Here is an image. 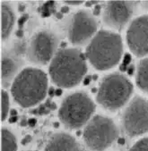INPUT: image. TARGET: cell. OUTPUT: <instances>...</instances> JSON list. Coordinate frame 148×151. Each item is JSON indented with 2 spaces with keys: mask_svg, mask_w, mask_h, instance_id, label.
Here are the masks:
<instances>
[{
  "mask_svg": "<svg viewBox=\"0 0 148 151\" xmlns=\"http://www.w3.org/2000/svg\"><path fill=\"white\" fill-rule=\"evenodd\" d=\"M86 73L85 57L79 49L75 47L57 50L49 67L52 82L65 88H73L79 84Z\"/></svg>",
  "mask_w": 148,
  "mask_h": 151,
  "instance_id": "obj_1",
  "label": "cell"
},
{
  "mask_svg": "<svg viewBox=\"0 0 148 151\" xmlns=\"http://www.w3.org/2000/svg\"><path fill=\"white\" fill-rule=\"evenodd\" d=\"M123 54V42L120 35L102 29L88 43L86 58L97 70L105 71L114 67L120 61Z\"/></svg>",
  "mask_w": 148,
  "mask_h": 151,
  "instance_id": "obj_2",
  "label": "cell"
},
{
  "mask_svg": "<svg viewBox=\"0 0 148 151\" xmlns=\"http://www.w3.org/2000/svg\"><path fill=\"white\" fill-rule=\"evenodd\" d=\"M48 91V77L38 68L28 67L14 79L11 92L15 101L22 107H31L44 99Z\"/></svg>",
  "mask_w": 148,
  "mask_h": 151,
  "instance_id": "obj_3",
  "label": "cell"
},
{
  "mask_svg": "<svg viewBox=\"0 0 148 151\" xmlns=\"http://www.w3.org/2000/svg\"><path fill=\"white\" fill-rule=\"evenodd\" d=\"M133 93V84L122 73H113L105 76L99 86L96 99L107 110L116 111L121 108Z\"/></svg>",
  "mask_w": 148,
  "mask_h": 151,
  "instance_id": "obj_4",
  "label": "cell"
},
{
  "mask_svg": "<svg viewBox=\"0 0 148 151\" xmlns=\"http://www.w3.org/2000/svg\"><path fill=\"white\" fill-rule=\"evenodd\" d=\"M95 104L86 93L79 91L68 95L61 103L58 117L69 129H79L92 119Z\"/></svg>",
  "mask_w": 148,
  "mask_h": 151,
  "instance_id": "obj_5",
  "label": "cell"
},
{
  "mask_svg": "<svg viewBox=\"0 0 148 151\" xmlns=\"http://www.w3.org/2000/svg\"><path fill=\"white\" fill-rule=\"evenodd\" d=\"M118 136V129L113 121L103 115H95L86 124L83 139L85 145L93 151L108 148Z\"/></svg>",
  "mask_w": 148,
  "mask_h": 151,
  "instance_id": "obj_6",
  "label": "cell"
},
{
  "mask_svg": "<svg viewBox=\"0 0 148 151\" xmlns=\"http://www.w3.org/2000/svg\"><path fill=\"white\" fill-rule=\"evenodd\" d=\"M122 126L129 137L148 132V99L136 96L129 102L122 114Z\"/></svg>",
  "mask_w": 148,
  "mask_h": 151,
  "instance_id": "obj_7",
  "label": "cell"
},
{
  "mask_svg": "<svg viewBox=\"0 0 148 151\" xmlns=\"http://www.w3.org/2000/svg\"><path fill=\"white\" fill-rule=\"evenodd\" d=\"M58 40L49 29H41L31 39L27 47V58L36 65H47L57 53Z\"/></svg>",
  "mask_w": 148,
  "mask_h": 151,
  "instance_id": "obj_8",
  "label": "cell"
},
{
  "mask_svg": "<svg viewBox=\"0 0 148 151\" xmlns=\"http://www.w3.org/2000/svg\"><path fill=\"white\" fill-rule=\"evenodd\" d=\"M98 22L96 18L87 10H79L73 14L67 29L69 41L75 46H83L97 33Z\"/></svg>",
  "mask_w": 148,
  "mask_h": 151,
  "instance_id": "obj_9",
  "label": "cell"
},
{
  "mask_svg": "<svg viewBox=\"0 0 148 151\" xmlns=\"http://www.w3.org/2000/svg\"><path fill=\"white\" fill-rule=\"evenodd\" d=\"M136 2L110 1L104 5L102 19L110 28L120 29L126 26L132 17Z\"/></svg>",
  "mask_w": 148,
  "mask_h": 151,
  "instance_id": "obj_10",
  "label": "cell"
},
{
  "mask_svg": "<svg viewBox=\"0 0 148 151\" xmlns=\"http://www.w3.org/2000/svg\"><path fill=\"white\" fill-rule=\"evenodd\" d=\"M129 49L139 57L148 55V14L133 20L127 32Z\"/></svg>",
  "mask_w": 148,
  "mask_h": 151,
  "instance_id": "obj_11",
  "label": "cell"
},
{
  "mask_svg": "<svg viewBox=\"0 0 148 151\" xmlns=\"http://www.w3.org/2000/svg\"><path fill=\"white\" fill-rule=\"evenodd\" d=\"M22 65V58L18 50L4 51L1 56V79L9 82L18 73Z\"/></svg>",
  "mask_w": 148,
  "mask_h": 151,
  "instance_id": "obj_12",
  "label": "cell"
},
{
  "mask_svg": "<svg viewBox=\"0 0 148 151\" xmlns=\"http://www.w3.org/2000/svg\"><path fill=\"white\" fill-rule=\"evenodd\" d=\"M44 151H81L76 139L66 132L54 134L47 142Z\"/></svg>",
  "mask_w": 148,
  "mask_h": 151,
  "instance_id": "obj_13",
  "label": "cell"
},
{
  "mask_svg": "<svg viewBox=\"0 0 148 151\" xmlns=\"http://www.w3.org/2000/svg\"><path fill=\"white\" fill-rule=\"evenodd\" d=\"M15 21V12L7 2L1 3V37L2 40L8 39L13 31Z\"/></svg>",
  "mask_w": 148,
  "mask_h": 151,
  "instance_id": "obj_14",
  "label": "cell"
},
{
  "mask_svg": "<svg viewBox=\"0 0 148 151\" xmlns=\"http://www.w3.org/2000/svg\"><path fill=\"white\" fill-rule=\"evenodd\" d=\"M136 83L141 90L148 93V56L140 60L137 65Z\"/></svg>",
  "mask_w": 148,
  "mask_h": 151,
  "instance_id": "obj_15",
  "label": "cell"
},
{
  "mask_svg": "<svg viewBox=\"0 0 148 151\" xmlns=\"http://www.w3.org/2000/svg\"><path fill=\"white\" fill-rule=\"evenodd\" d=\"M17 141L12 132L7 128L1 129V151H16Z\"/></svg>",
  "mask_w": 148,
  "mask_h": 151,
  "instance_id": "obj_16",
  "label": "cell"
},
{
  "mask_svg": "<svg viewBox=\"0 0 148 151\" xmlns=\"http://www.w3.org/2000/svg\"><path fill=\"white\" fill-rule=\"evenodd\" d=\"M10 99L9 95L5 90H1V121H5L9 113Z\"/></svg>",
  "mask_w": 148,
  "mask_h": 151,
  "instance_id": "obj_17",
  "label": "cell"
},
{
  "mask_svg": "<svg viewBox=\"0 0 148 151\" xmlns=\"http://www.w3.org/2000/svg\"><path fill=\"white\" fill-rule=\"evenodd\" d=\"M129 151H148V138H144L139 139Z\"/></svg>",
  "mask_w": 148,
  "mask_h": 151,
  "instance_id": "obj_18",
  "label": "cell"
},
{
  "mask_svg": "<svg viewBox=\"0 0 148 151\" xmlns=\"http://www.w3.org/2000/svg\"><path fill=\"white\" fill-rule=\"evenodd\" d=\"M65 3L69 6H78V5L83 4V1H65Z\"/></svg>",
  "mask_w": 148,
  "mask_h": 151,
  "instance_id": "obj_19",
  "label": "cell"
},
{
  "mask_svg": "<svg viewBox=\"0 0 148 151\" xmlns=\"http://www.w3.org/2000/svg\"><path fill=\"white\" fill-rule=\"evenodd\" d=\"M141 6H142L145 10H148V1L142 2V3H141Z\"/></svg>",
  "mask_w": 148,
  "mask_h": 151,
  "instance_id": "obj_20",
  "label": "cell"
},
{
  "mask_svg": "<svg viewBox=\"0 0 148 151\" xmlns=\"http://www.w3.org/2000/svg\"><path fill=\"white\" fill-rule=\"evenodd\" d=\"M29 151H30V150H29Z\"/></svg>",
  "mask_w": 148,
  "mask_h": 151,
  "instance_id": "obj_21",
  "label": "cell"
}]
</instances>
